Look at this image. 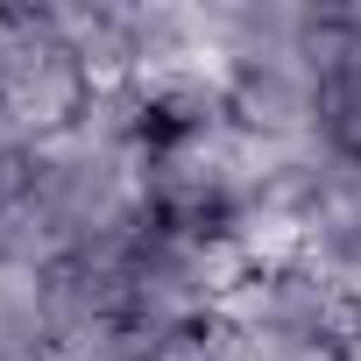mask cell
Returning <instances> with one entry per match:
<instances>
[{
	"label": "cell",
	"instance_id": "cell-1",
	"mask_svg": "<svg viewBox=\"0 0 361 361\" xmlns=\"http://www.w3.org/2000/svg\"><path fill=\"white\" fill-rule=\"evenodd\" d=\"M92 71L78 64V50L50 29L43 8H15V36H8V57H0V142H50V135H71L92 106Z\"/></svg>",
	"mask_w": 361,
	"mask_h": 361
}]
</instances>
